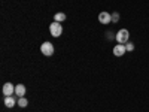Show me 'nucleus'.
<instances>
[{
	"mask_svg": "<svg viewBox=\"0 0 149 112\" xmlns=\"http://www.w3.org/2000/svg\"><path fill=\"white\" fill-rule=\"evenodd\" d=\"M49 32H51V34L54 37H58V36H61V33H63V27H61L60 22L54 21V22H51V26H49Z\"/></svg>",
	"mask_w": 149,
	"mask_h": 112,
	"instance_id": "obj_1",
	"label": "nucleus"
},
{
	"mask_svg": "<svg viewBox=\"0 0 149 112\" xmlns=\"http://www.w3.org/2000/svg\"><path fill=\"white\" fill-rule=\"evenodd\" d=\"M40 52H42L43 55H46V57L52 55V54H54V45H52L51 42H43V43L40 45Z\"/></svg>",
	"mask_w": 149,
	"mask_h": 112,
	"instance_id": "obj_2",
	"label": "nucleus"
},
{
	"mask_svg": "<svg viewBox=\"0 0 149 112\" xmlns=\"http://www.w3.org/2000/svg\"><path fill=\"white\" fill-rule=\"evenodd\" d=\"M128 37H130V33H128V30H125V29H122V30H119L118 33H116V41H118V43H127L128 42Z\"/></svg>",
	"mask_w": 149,
	"mask_h": 112,
	"instance_id": "obj_3",
	"label": "nucleus"
},
{
	"mask_svg": "<svg viewBox=\"0 0 149 112\" xmlns=\"http://www.w3.org/2000/svg\"><path fill=\"white\" fill-rule=\"evenodd\" d=\"M125 51H127L125 45L119 43V45H116V46L113 48V55H116V57H122L124 54H125Z\"/></svg>",
	"mask_w": 149,
	"mask_h": 112,
	"instance_id": "obj_4",
	"label": "nucleus"
},
{
	"mask_svg": "<svg viewBox=\"0 0 149 112\" xmlns=\"http://www.w3.org/2000/svg\"><path fill=\"white\" fill-rule=\"evenodd\" d=\"M14 93H15V87L12 85L10 82H6V84L3 85V94L8 97V96H12Z\"/></svg>",
	"mask_w": 149,
	"mask_h": 112,
	"instance_id": "obj_5",
	"label": "nucleus"
},
{
	"mask_svg": "<svg viewBox=\"0 0 149 112\" xmlns=\"http://www.w3.org/2000/svg\"><path fill=\"white\" fill-rule=\"evenodd\" d=\"M98 21L102 24H109V22H112V15L109 12H102V14L98 15Z\"/></svg>",
	"mask_w": 149,
	"mask_h": 112,
	"instance_id": "obj_6",
	"label": "nucleus"
},
{
	"mask_svg": "<svg viewBox=\"0 0 149 112\" xmlns=\"http://www.w3.org/2000/svg\"><path fill=\"white\" fill-rule=\"evenodd\" d=\"M17 105V100H15V97L14 96H8L5 97V106L6 108H14Z\"/></svg>",
	"mask_w": 149,
	"mask_h": 112,
	"instance_id": "obj_7",
	"label": "nucleus"
},
{
	"mask_svg": "<svg viewBox=\"0 0 149 112\" xmlns=\"http://www.w3.org/2000/svg\"><path fill=\"white\" fill-rule=\"evenodd\" d=\"M15 94L19 96V97H24V96H26V87H24L22 84L15 85Z\"/></svg>",
	"mask_w": 149,
	"mask_h": 112,
	"instance_id": "obj_8",
	"label": "nucleus"
},
{
	"mask_svg": "<svg viewBox=\"0 0 149 112\" xmlns=\"http://www.w3.org/2000/svg\"><path fill=\"white\" fill-rule=\"evenodd\" d=\"M17 105H18L19 108H27V106H29V100H27L26 97H19L18 102H17Z\"/></svg>",
	"mask_w": 149,
	"mask_h": 112,
	"instance_id": "obj_9",
	"label": "nucleus"
},
{
	"mask_svg": "<svg viewBox=\"0 0 149 112\" xmlns=\"http://www.w3.org/2000/svg\"><path fill=\"white\" fill-rule=\"evenodd\" d=\"M54 21H57V22L66 21V14H63V12H58V14H55V15H54Z\"/></svg>",
	"mask_w": 149,
	"mask_h": 112,
	"instance_id": "obj_10",
	"label": "nucleus"
},
{
	"mask_svg": "<svg viewBox=\"0 0 149 112\" xmlns=\"http://www.w3.org/2000/svg\"><path fill=\"white\" fill-rule=\"evenodd\" d=\"M110 15H112V22H118V20H119V14L113 12V14H110Z\"/></svg>",
	"mask_w": 149,
	"mask_h": 112,
	"instance_id": "obj_11",
	"label": "nucleus"
},
{
	"mask_svg": "<svg viewBox=\"0 0 149 112\" xmlns=\"http://www.w3.org/2000/svg\"><path fill=\"white\" fill-rule=\"evenodd\" d=\"M125 48H127V51H134V43L128 42V45H125Z\"/></svg>",
	"mask_w": 149,
	"mask_h": 112,
	"instance_id": "obj_12",
	"label": "nucleus"
}]
</instances>
